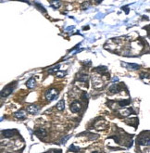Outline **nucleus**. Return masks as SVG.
Listing matches in <instances>:
<instances>
[{
	"mask_svg": "<svg viewBox=\"0 0 150 153\" xmlns=\"http://www.w3.org/2000/svg\"><path fill=\"white\" fill-rule=\"evenodd\" d=\"M16 85H17V82H13V83L9 84L6 87H4L2 91H0V96H2V98H7V96H9L11 93L13 92L15 87H16Z\"/></svg>",
	"mask_w": 150,
	"mask_h": 153,
	"instance_id": "nucleus-1",
	"label": "nucleus"
},
{
	"mask_svg": "<svg viewBox=\"0 0 150 153\" xmlns=\"http://www.w3.org/2000/svg\"><path fill=\"white\" fill-rule=\"evenodd\" d=\"M46 98L47 101H52V100H55L58 98V90H57V88H49L46 92Z\"/></svg>",
	"mask_w": 150,
	"mask_h": 153,
	"instance_id": "nucleus-2",
	"label": "nucleus"
},
{
	"mask_svg": "<svg viewBox=\"0 0 150 153\" xmlns=\"http://www.w3.org/2000/svg\"><path fill=\"white\" fill-rule=\"evenodd\" d=\"M137 143L140 146H149L150 140H149V134H147V136H145V134H142L139 136L137 139Z\"/></svg>",
	"mask_w": 150,
	"mask_h": 153,
	"instance_id": "nucleus-3",
	"label": "nucleus"
},
{
	"mask_svg": "<svg viewBox=\"0 0 150 153\" xmlns=\"http://www.w3.org/2000/svg\"><path fill=\"white\" fill-rule=\"evenodd\" d=\"M70 111H72V112H73V113L79 112V111H80L81 109H82L80 102H79V101H73L70 105Z\"/></svg>",
	"mask_w": 150,
	"mask_h": 153,
	"instance_id": "nucleus-4",
	"label": "nucleus"
},
{
	"mask_svg": "<svg viewBox=\"0 0 150 153\" xmlns=\"http://www.w3.org/2000/svg\"><path fill=\"white\" fill-rule=\"evenodd\" d=\"M27 111L30 113V114H33V115H35V114H37L39 112V110H40V108L37 106V105H35V104H32V105H30L27 107Z\"/></svg>",
	"mask_w": 150,
	"mask_h": 153,
	"instance_id": "nucleus-5",
	"label": "nucleus"
},
{
	"mask_svg": "<svg viewBox=\"0 0 150 153\" xmlns=\"http://www.w3.org/2000/svg\"><path fill=\"white\" fill-rule=\"evenodd\" d=\"M35 134L39 137V138H44L47 136V132L46 129L44 128H39L35 131Z\"/></svg>",
	"mask_w": 150,
	"mask_h": 153,
	"instance_id": "nucleus-6",
	"label": "nucleus"
},
{
	"mask_svg": "<svg viewBox=\"0 0 150 153\" xmlns=\"http://www.w3.org/2000/svg\"><path fill=\"white\" fill-rule=\"evenodd\" d=\"M121 64L123 67L129 69V70H138L140 69V65L138 64H134V63H126V62H121Z\"/></svg>",
	"mask_w": 150,
	"mask_h": 153,
	"instance_id": "nucleus-7",
	"label": "nucleus"
},
{
	"mask_svg": "<svg viewBox=\"0 0 150 153\" xmlns=\"http://www.w3.org/2000/svg\"><path fill=\"white\" fill-rule=\"evenodd\" d=\"M121 88L119 84H113L108 89V93H110V94H118V93L121 92Z\"/></svg>",
	"mask_w": 150,
	"mask_h": 153,
	"instance_id": "nucleus-8",
	"label": "nucleus"
},
{
	"mask_svg": "<svg viewBox=\"0 0 150 153\" xmlns=\"http://www.w3.org/2000/svg\"><path fill=\"white\" fill-rule=\"evenodd\" d=\"M26 86H27L29 89H33L36 86V80L35 77H31L30 79L26 82Z\"/></svg>",
	"mask_w": 150,
	"mask_h": 153,
	"instance_id": "nucleus-9",
	"label": "nucleus"
},
{
	"mask_svg": "<svg viewBox=\"0 0 150 153\" xmlns=\"http://www.w3.org/2000/svg\"><path fill=\"white\" fill-rule=\"evenodd\" d=\"M26 110H18L17 112H15L14 113V116L16 117L17 119H20V120H23V119L26 118Z\"/></svg>",
	"mask_w": 150,
	"mask_h": 153,
	"instance_id": "nucleus-10",
	"label": "nucleus"
},
{
	"mask_svg": "<svg viewBox=\"0 0 150 153\" xmlns=\"http://www.w3.org/2000/svg\"><path fill=\"white\" fill-rule=\"evenodd\" d=\"M2 135L6 138H9V137H12L15 135V130H11V129L4 130V131H2Z\"/></svg>",
	"mask_w": 150,
	"mask_h": 153,
	"instance_id": "nucleus-11",
	"label": "nucleus"
},
{
	"mask_svg": "<svg viewBox=\"0 0 150 153\" xmlns=\"http://www.w3.org/2000/svg\"><path fill=\"white\" fill-rule=\"evenodd\" d=\"M49 3L52 7L54 9H59L61 6V2L60 0H49Z\"/></svg>",
	"mask_w": 150,
	"mask_h": 153,
	"instance_id": "nucleus-12",
	"label": "nucleus"
},
{
	"mask_svg": "<svg viewBox=\"0 0 150 153\" xmlns=\"http://www.w3.org/2000/svg\"><path fill=\"white\" fill-rule=\"evenodd\" d=\"M56 108H57V110H59V111L64 110V109H65V101H64V99H61L60 101H58L57 103V105H56Z\"/></svg>",
	"mask_w": 150,
	"mask_h": 153,
	"instance_id": "nucleus-13",
	"label": "nucleus"
},
{
	"mask_svg": "<svg viewBox=\"0 0 150 153\" xmlns=\"http://www.w3.org/2000/svg\"><path fill=\"white\" fill-rule=\"evenodd\" d=\"M77 81H79V82H87L88 81V75H86V74H82V73L78 74Z\"/></svg>",
	"mask_w": 150,
	"mask_h": 153,
	"instance_id": "nucleus-14",
	"label": "nucleus"
},
{
	"mask_svg": "<svg viewBox=\"0 0 150 153\" xmlns=\"http://www.w3.org/2000/svg\"><path fill=\"white\" fill-rule=\"evenodd\" d=\"M130 103H131V99H124V100L119 101V105L121 107H125L127 105H129Z\"/></svg>",
	"mask_w": 150,
	"mask_h": 153,
	"instance_id": "nucleus-15",
	"label": "nucleus"
},
{
	"mask_svg": "<svg viewBox=\"0 0 150 153\" xmlns=\"http://www.w3.org/2000/svg\"><path fill=\"white\" fill-rule=\"evenodd\" d=\"M94 70H95L96 72L101 73H103V71H104V72H105V71H107L108 68H107L106 66H98V67H96V68H95Z\"/></svg>",
	"mask_w": 150,
	"mask_h": 153,
	"instance_id": "nucleus-16",
	"label": "nucleus"
},
{
	"mask_svg": "<svg viewBox=\"0 0 150 153\" xmlns=\"http://www.w3.org/2000/svg\"><path fill=\"white\" fill-rule=\"evenodd\" d=\"M35 7L38 9L40 11H43L44 13H46V9H44V7H43V5H41V4H39V3H37V2H35Z\"/></svg>",
	"mask_w": 150,
	"mask_h": 153,
	"instance_id": "nucleus-17",
	"label": "nucleus"
},
{
	"mask_svg": "<svg viewBox=\"0 0 150 153\" xmlns=\"http://www.w3.org/2000/svg\"><path fill=\"white\" fill-rule=\"evenodd\" d=\"M69 151L78 152V151H80V148H79V147H76V146H74V145H72V146H70V148H69Z\"/></svg>",
	"mask_w": 150,
	"mask_h": 153,
	"instance_id": "nucleus-18",
	"label": "nucleus"
},
{
	"mask_svg": "<svg viewBox=\"0 0 150 153\" xmlns=\"http://www.w3.org/2000/svg\"><path fill=\"white\" fill-rule=\"evenodd\" d=\"M66 75H67V72H59V71L57 72V77H58V78H62Z\"/></svg>",
	"mask_w": 150,
	"mask_h": 153,
	"instance_id": "nucleus-19",
	"label": "nucleus"
},
{
	"mask_svg": "<svg viewBox=\"0 0 150 153\" xmlns=\"http://www.w3.org/2000/svg\"><path fill=\"white\" fill-rule=\"evenodd\" d=\"M59 68H60V65H58L54 67V68H52L51 70H49V73H57L58 71L59 70Z\"/></svg>",
	"mask_w": 150,
	"mask_h": 153,
	"instance_id": "nucleus-20",
	"label": "nucleus"
},
{
	"mask_svg": "<svg viewBox=\"0 0 150 153\" xmlns=\"http://www.w3.org/2000/svg\"><path fill=\"white\" fill-rule=\"evenodd\" d=\"M90 6V3L89 2H86V3H84L82 4V9H87Z\"/></svg>",
	"mask_w": 150,
	"mask_h": 153,
	"instance_id": "nucleus-21",
	"label": "nucleus"
},
{
	"mask_svg": "<svg viewBox=\"0 0 150 153\" xmlns=\"http://www.w3.org/2000/svg\"><path fill=\"white\" fill-rule=\"evenodd\" d=\"M70 137V136H66V137H64V138H62V140L60 141V144H65L67 141H68V139Z\"/></svg>",
	"mask_w": 150,
	"mask_h": 153,
	"instance_id": "nucleus-22",
	"label": "nucleus"
},
{
	"mask_svg": "<svg viewBox=\"0 0 150 153\" xmlns=\"http://www.w3.org/2000/svg\"><path fill=\"white\" fill-rule=\"evenodd\" d=\"M82 99H84V100H85V99H88V96H87V94H86V93H84V92L82 93Z\"/></svg>",
	"mask_w": 150,
	"mask_h": 153,
	"instance_id": "nucleus-23",
	"label": "nucleus"
},
{
	"mask_svg": "<svg viewBox=\"0 0 150 153\" xmlns=\"http://www.w3.org/2000/svg\"><path fill=\"white\" fill-rule=\"evenodd\" d=\"M48 152H61L60 150H48Z\"/></svg>",
	"mask_w": 150,
	"mask_h": 153,
	"instance_id": "nucleus-24",
	"label": "nucleus"
},
{
	"mask_svg": "<svg viewBox=\"0 0 150 153\" xmlns=\"http://www.w3.org/2000/svg\"><path fill=\"white\" fill-rule=\"evenodd\" d=\"M74 26H72V27H68V29H67V31H70V30H72H72H74Z\"/></svg>",
	"mask_w": 150,
	"mask_h": 153,
	"instance_id": "nucleus-25",
	"label": "nucleus"
},
{
	"mask_svg": "<svg viewBox=\"0 0 150 153\" xmlns=\"http://www.w3.org/2000/svg\"><path fill=\"white\" fill-rule=\"evenodd\" d=\"M89 29V26H85V27H84V30H88Z\"/></svg>",
	"mask_w": 150,
	"mask_h": 153,
	"instance_id": "nucleus-26",
	"label": "nucleus"
}]
</instances>
